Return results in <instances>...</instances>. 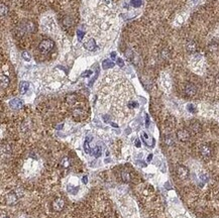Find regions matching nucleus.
Segmentation results:
<instances>
[{
  "label": "nucleus",
  "instance_id": "obj_35",
  "mask_svg": "<svg viewBox=\"0 0 219 218\" xmlns=\"http://www.w3.org/2000/svg\"><path fill=\"white\" fill-rule=\"evenodd\" d=\"M136 147H140V141H138V139L136 141Z\"/></svg>",
  "mask_w": 219,
  "mask_h": 218
},
{
  "label": "nucleus",
  "instance_id": "obj_24",
  "mask_svg": "<svg viewBox=\"0 0 219 218\" xmlns=\"http://www.w3.org/2000/svg\"><path fill=\"white\" fill-rule=\"evenodd\" d=\"M67 102H68L69 104H74L76 102V95H69L67 96Z\"/></svg>",
  "mask_w": 219,
  "mask_h": 218
},
{
  "label": "nucleus",
  "instance_id": "obj_26",
  "mask_svg": "<svg viewBox=\"0 0 219 218\" xmlns=\"http://www.w3.org/2000/svg\"><path fill=\"white\" fill-rule=\"evenodd\" d=\"M142 3V0H131V5L133 7H140Z\"/></svg>",
  "mask_w": 219,
  "mask_h": 218
},
{
  "label": "nucleus",
  "instance_id": "obj_30",
  "mask_svg": "<svg viewBox=\"0 0 219 218\" xmlns=\"http://www.w3.org/2000/svg\"><path fill=\"white\" fill-rule=\"evenodd\" d=\"M22 58H23L25 61H30V55L28 54L27 52H23V53H22Z\"/></svg>",
  "mask_w": 219,
  "mask_h": 218
},
{
  "label": "nucleus",
  "instance_id": "obj_40",
  "mask_svg": "<svg viewBox=\"0 0 219 218\" xmlns=\"http://www.w3.org/2000/svg\"><path fill=\"white\" fill-rule=\"evenodd\" d=\"M1 218H8V216H7V215H2Z\"/></svg>",
  "mask_w": 219,
  "mask_h": 218
},
{
  "label": "nucleus",
  "instance_id": "obj_37",
  "mask_svg": "<svg viewBox=\"0 0 219 218\" xmlns=\"http://www.w3.org/2000/svg\"><path fill=\"white\" fill-rule=\"evenodd\" d=\"M216 83H217L218 85H219V74L217 75V77H216Z\"/></svg>",
  "mask_w": 219,
  "mask_h": 218
},
{
  "label": "nucleus",
  "instance_id": "obj_8",
  "mask_svg": "<svg viewBox=\"0 0 219 218\" xmlns=\"http://www.w3.org/2000/svg\"><path fill=\"white\" fill-rule=\"evenodd\" d=\"M186 50H187V52L193 54V53H195L197 51V44L194 40H189L186 44Z\"/></svg>",
  "mask_w": 219,
  "mask_h": 218
},
{
  "label": "nucleus",
  "instance_id": "obj_27",
  "mask_svg": "<svg viewBox=\"0 0 219 218\" xmlns=\"http://www.w3.org/2000/svg\"><path fill=\"white\" fill-rule=\"evenodd\" d=\"M187 109H188V111H189V112H192V113H195L196 111H197V109H196L195 105H193V104H188Z\"/></svg>",
  "mask_w": 219,
  "mask_h": 218
},
{
  "label": "nucleus",
  "instance_id": "obj_11",
  "mask_svg": "<svg viewBox=\"0 0 219 218\" xmlns=\"http://www.w3.org/2000/svg\"><path fill=\"white\" fill-rule=\"evenodd\" d=\"M95 47H96V43L93 38H90L88 42H86L85 44H84V48L87 51H90V52L95 50Z\"/></svg>",
  "mask_w": 219,
  "mask_h": 218
},
{
  "label": "nucleus",
  "instance_id": "obj_13",
  "mask_svg": "<svg viewBox=\"0 0 219 218\" xmlns=\"http://www.w3.org/2000/svg\"><path fill=\"white\" fill-rule=\"evenodd\" d=\"M61 167L62 168H64V169H68L69 167L71 166V160L69 159L68 157H65V158H63L62 160H61Z\"/></svg>",
  "mask_w": 219,
  "mask_h": 218
},
{
  "label": "nucleus",
  "instance_id": "obj_21",
  "mask_svg": "<svg viewBox=\"0 0 219 218\" xmlns=\"http://www.w3.org/2000/svg\"><path fill=\"white\" fill-rule=\"evenodd\" d=\"M91 141V137H87L85 141V143H84V151L86 152L87 154H90L91 153V149H90V147H89V141Z\"/></svg>",
  "mask_w": 219,
  "mask_h": 218
},
{
  "label": "nucleus",
  "instance_id": "obj_15",
  "mask_svg": "<svg viewBox=\"0 0 219 218\" xmlns=\"http://www.w3.org/2000/svg\"><path fill=\"white\" fill-rule=\"evenodd\" d=\"M9 85V78L7 76H4L3 74L1 75V88L4 89Z\"/></svg>",
  "mask_w": 219,
  "mask_h": 218
},
{
  "label": "nucleus",
  "instance_id": "obj_7",
  "mask_svg": "<svg viewBox=\"0 0 219 218\" xmlns=\"http://www.w3.org/2000/svg\"><path fill=\"white\" fill-rule=\"evenodd\" d=\"M18 198H17V195L15 194L14 192H9L6 194L5 196V202L7 205H14L16 204L17 202Z\"/></svg>",
  "mask_w": 219,
  "mask_h": 218
},
{
  "label": "nucleus",
  "instance_id": "obj_34",
  "mask_svg": "<svg viewBox=\"0 0 219 218\" xmlns=\"http://www.w3.org/2000/svg\"><path fill=\"white\" fill-rule=\"evenodd\" d=\"M82 181H83L84 184H87V183H88V178H87V176H84L83 178H82Z\"/></svg>",
  "mask_w": 219,
  "mask_h": 218
},
{
  "label": "nucleus",
  "instance_id": "obj_4",
  "mask_svg": "<svg viewBox=\"0 0 219 218\" xmlns=\"http://www.w3.org/2000/svg\"><path fill=\"white\" fill-rule=\"evenodd\" d=\"M200 155L205 159H208L212 156V149L209 145H202L200 147Z\"/></svg>",
  "mask_w": 219,
  "mask_h": 218
},
{
  "label": "nucleus",
  "instance_id": "obj_23",
  "mask_svg": "<svg viewBox=\"0 0 219 218\" xmlns=\"http://www.w3.org/2000/svg\"><path fill=\"white\" fill-rule=\"evenodd\" d=\"M101 154H102V151H101V147H96L95 149H94L93 156L95 158H99L100 156H101Z\"/></svg>",
  "mask_w": 219,
  "mask_h": 218
},
{
  "label": "nucleus",
  "instance_id": "obj_14",
  "mask_svg": "<svg viewBox=\"0 0 219 218\" xmlns=\"http://www.w3.org/2000/svg\"><path fill=\"white\" fill-rule=\"evenodd\" d=\"M28 88H29V84L27 82H21L19 85V91L21 94H25L27 92Z\"/></svg>",
  "mask_w": 219,
  "mask_h": 218
},
{
  "label": "nucleus",
  "instance_id": "obj_10",
  "mask_svg": "<svg viewBox=\"0 0 219 218\" xmlns=\"http://www.w3.org/2000/svg\"><path fill=\"white\" fill-rule=\"evenodd\" d=\"M22 101L20 99H18V98H15V99H12L11 101L9 102V105L11 108L13 109H19L22 107Z\"/></svg>",
  "mask_w": 219,
  "mask_h": 218
},
{
  "label": "nucleus",
  "instance_id": "obj_9",
  "mask_svg": "<svg viewBox=\"0 0 219 218\" xmlns=\"http://www.w3.org/2000/svg\"><path fill=\"white\" fill-rule=\"evenodd\" d=\"M73 116L76 120H82V119L85 117V112H84L82 109L80 108H77V109H74L73 111Z\"/></svg>",
  "mask_w": 219,
  "mask_h": 218
},
{
  "label": "nucleus",
  "instance_id": "obj_28",
  "mask_svg": "<svg viewBox=\"0 0 219 218\" xmlns=\"http://www.w3.org/2000/svg\"><path fill=\"white\" fill-rule=\"evenodd\" d=\"M208 50H209L210 52H215V51L218 50V46L216 44H211L208 47Z\"/></svg>",
  "mask_w": 219,
  "mask_h": 218
},
{
  "label": "nucleus",
  "instance_id": "obj_25",
  "mask_svg": "<svg viewBox=\"0 0 219 218\" xmlns=\"http://www.w3.org/2000/svg\"><path fill=\"white\" fill-rule=\"evenodd\" d=\"M191 129H192V131L195 132V133L199 132L200 131V125L198 124V123H194V124L191 125Z\"/></svg>",
  "mask_w": 219,
  "mask_h": 218
},
{
  "label": "nucleus",
  "instance_id": "obj_18",
  "mask_svg": "<svg viewBox=\"0 0 219 218\" xmlns=\"http://www.w3.org/2000/svg\"><path fill=\"white\" fill-rule=\"evenodd\" d=\"M164 141H165L166 145H169V147L173 145L174 143H175V141H174V138H173V136H172V135H166L165 138H164Z\"/></svg>",
  "mask_w": 219,
  "mask_h": 218
},
{
  "label": "nucleus",
  "instance_id": "obj_5",
  "mask_svg": "<svg viewBox=\"0 0 219 218\" xmlns=\"http://www.w3.org/2000/svg\"><path fill=\"white\" fill-rule=\"evenodd\" d=\"M190 132L186 129H180V130L177 131V137L180 141H183V143H186L190 139Z\"/></svg>",
  "mask_w": 219,
  "mask_h": 218
},
{
  "label": "nucleus",
  "instance_id": "obj_17",
  "mask_svg": "<svg viewBox=\"0 0 219 218\" xmlns=\"http://www.w3.org/2000/svg\"><path fill=\"white\" fill-rule=\"evenodd\" d=\"M63 24H64V26L66 28H69V27H71V26H73V20H72V18L69 17V16L65 17L64 20H63Z\"/></svg>",
  "mask_w": 219,
  "mask_h": 218
},
{
  "label": "nucleus",
  "instance_id": "obj_39",
  "mask_svg": "<svg viewBox=\"0 0 219 218\" xmlns=\"http://www.w3.org/2000/svg\"><path fill=\"white\" fill-rule=\"evenodd\" d=\"M111 57H112V58H115V53H112V54H111Z\"/></svg>",
  "mask_w": 219,
  "mask_h": 218
},
{
  "label": "nucleus",
  "instance_id": "obj_36",
  "mask_svg": "<svg viewBox=\"0 0 219 218\" xmlns=\"http://www.w3.org/2000/svg\"><path fill=\"white\" fill-rule=\"evenodd\" d=\"M151 159H153V154H151V155L147 157V162H151Z\"/></svg>",
  "mask_w": 219,
  "mask_h": 218
},
{
  "label": "nucleus",
  "instance_id": "obj_6",
  "mask_svg": "<svg viewBox=\"0 0 219 218\" xmlns=\"http://www.w3.org/2000/svg\"><path fill=\"white\" fill-rule=\"evenodd\" d=\"M197 93V87H196L194 84L192 83H188L187 85L185 86V94L189 97H193V96L196 95Z\"/></svg>",
  "mask_w": 219,
  "mask_h": 218
},
{
  "label": "nucleus",
  "instance_id": "obj_29",
  "mask_svg": "<svg viewBox=\"0 0 219 218\" xmlns=\"http://www.w3.org/2000/svg\"><path fill=\"white\" fill-rule=\"evenodd\" d=\"M84 36H85V32H82V30H78V32H77V36H78V40H83Z\"/></svg>",
  "mask_w": 219,
  "mask_h": 218
},
{
  "label": "nucleus",
  "instance_id": "obj_19",
  "mask_svg": "<svg viewBox=\"0 0 219 218\" xmlns=\"http://www.w3.org/2000/svg\"><path fill=\"white\" fill-rule=\"evenodd\" d=\"M161 57L164 60H169L170 57H171V53H170V51L168 49H164L161 52Z\"/></svg>",
  "mask_w": 219,
  "mask_h": 218
},
{
  "label": "nucleus",
  "instance_id": "obj_31",
  "mask_svg": "<svg viewBox=\"0 0 219 218\" xmlns=\"http://www.w3.org/2000/svg\"><path fill=\"white\" fill-rule=\"evenodd\" d=\"M138 102H136V101H131V102H129L128 103V107L129 108H134V107H138Z\"/></svg>",
  "mask_w": 219,
  "mask_h": 218
},
{
  "label": "nucleus",
  "instance_id": "obj_33",
  "mask_svg": "<svg viewBox=\"0 0 219 218\" xmlns=\"http://www.w3.org/2000/svg\"><path fill=\"white\" fill-rule=\"evenodd\" d=\"M117 64L120 66V67H123V65H124L123 62H122V60H121V59H118V60H117Z\"/></svg>",
  "mask_w": 219,
  "mask_h": 218
},
{
  "label": "nucleus",
  "instance_id": "obj_32",
  "mask_svg": "<svg viewBox=\"0 0 219 218\" xmlns=\"http://www.w3.org/2000/svg\"><path fill=\"white\" fill-rule=\"evenodd\" d=\"M92 74L91 71H87V72H84L83 74H82V77H88V76H90Z\"/></svg>",
  "mask_w": 219,
  "mask_h": 218
},
{
  "label": "nucleus",
  "instance_id": "obj_1",
  "mask_svg": "<svg viewBox=\"0 0 219 218\" xmlns=\"http://www.w3.org/2000/svg\"><path fill=\"white\" fill-rule=\"evenodd\" d=\"M54 42L52 40H44L40 42V46H38V50L42 55H47L54 49Z\"/></svg>",
  "mask_w": 219,
  "mask_h": 218
},
{
  "label": "nucleus",
  "instance_id": "obj_16",
  "mask_svg": "<svg viewBox=\"0 0 219 218\" xmlns=\"http://www.w3.org/2000/svg\"><path fill=\"white\" fill-rule=\"evenodd\" d=\"M121 178H122V180H123L124 182L128 183L130 181V179H131V177H130V174H129V172H128L127 170H123L122 171V173H121Z\"/></svg>",
  "mask_w": 219,
  "mask_h": 218
},
{
  "label": "nucleus",
  "instance_id": "obj_20",
  "mask_svg": "<svg viewBox=\"0 0 219 218\" xmlns=\"http://www.w3.org/2000/svg\"><path fill=\"white\" fill-rule=\"evenodd\" d=\"M102 67H103L104 69H109V68L114 67V63L110 61V60H105V61L102 63Z\"/></svg>",
  "mask_w": 219,
  "mask_h": 218
},
{
  "label": "nucleus",
  "instance_id": "obj_2",
  "mask_svg": "<svg viewBox=\"0 0 219 218\" xmlns=\"http://www.w3.org/2000/svg\"><path fill=\"white\" fill-rule=\"evenodd\" d=\"M177 174H178V177L182 180H186L188 179L190 175V172H189V169L185 166H179L177 168Z\"/></svg>",
  "mask_w": 219,
  "mask_h": 218
},
{
  "label": "nucleus",
  "instance_id": "obj_22",
  "mask_svg": "<svg viewBox=\"0 0 219 218\" xmlns=\"http://www.w3.org/2000/svg\"><path fill=\"white\" fill-rule=\"evenodd\" d=\"M0 12H1V16H2V17H3V16H5L6 14L8 13V7L4 3H1V5H0Z\"/></svg>",
  "mask_w": 219,
  "mask_h": 218
},
{
  "label": "nucleus",
  "instance_id": "obj_12",
  "mask_svg": "<svg viewBox=\"0 0 219 218\" xmlns=\"http://www.w3.org/2000/svg\"><path fill=\"white\" fill-rule=\"evenodd\" d=\"M142 141H144V143H146V145H149V147H153V143H155V141H153V137H149L146 132L142 133Z\"/></svg>",
  "mask_w": 219,
  "mask_h": 218
},
{
  "label": "nucleus",
  "instance_id": "obj_38",
  "mask_svg": "<svg viewBox=\"0 0 219 218\" xmlns=\"http://www.w3.org/2000/svg\"><path fill=\"white\" fill-rule=\"evenodd\" d=\"M149 116L146 115V126H149Z\"/></svg>",
  "mask_w": 219,
  "mask_h": 218
},
{
  "label": "nucleus",
  "instance_id": "obj_3",
  "mask_svg": "<svg viewBox=\"0 0 219 218\" xmlns=\"http://www.w3.org/2000/svg\"><path fill=\"white\" fill-rule=\"evenodd\" d=\"M52 207L55 211L60 212V211H62L65 207V200L63 198H56L54 200V202H53Z\"/></svg>",
  "mask_w": 219,
  "mask_h": 218
}]
</instances>
